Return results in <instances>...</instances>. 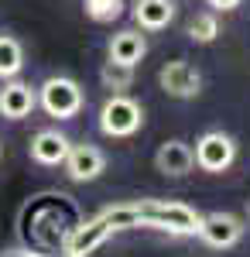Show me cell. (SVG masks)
I'll return each instance as SVG.
<instances>
[{
	"mask_svg": "<svg viewBox=\"0 0 250 257\" xmlns=\"http://www.w3.org/2000/svg\"><path fill=\"white\" fill-rule=\"evenodd\" d=\"M137 223L168 237H195L202 213L175 199H137Z\"/></svg>",
	"mask_w": 250,
	"mask_h": 257,
	"instance_id": "obj_1",
	"label": "cell"
},
{
	"mask_svg": "<svg viewBox=\"0 0 250 257\" xmlns=\"http://www.w3.org/2000/svg\"><path fill=\"white\" fill-rule=\"evenodd\" d=\"M38 106L52 120H76L86 106V93L72 76H48L38 86Z\"/></svg>",
	"mask_w": 250,
	"mask_h": 257,
	"instance_id": "obj_2",
	"label": "cell"
},
{
	"mask_svg": "<svg viewBox=\"0 0 250 257\" xmlns=\"http://www.w3.org/2000/svg\"><path fill=\"white\" fill-rule=\"evenodd\" d=\"M144 127V106L127 93H110L99 106V131L106 138H134Z\"/></svg>",
	"mask_w": 250,
	"mask_h": 257,
	"instance_id": "obj_3",
	"label": "cell"
},
{
	"mask_svg": "<svg viewBox=\"0 0 250 257\" xmlns=\"http://www.w3.org/2000/svg\"><path fill=\"white\" fill-rule=\"evenodd\" d=\"M236 155H240V148H236L233 134H226V131H206L192 148L195 168H202L209 175H223L233 161H236Z\"/></svg>",
	"mask_w": 250,
	"mask_h": 257,
	"instance_id": "obj_4",
	"label": "cell"
},
{
	"mask_svg": "<svg viewBox=\"0 0 250 257\" xmlns=\"http://www.w3.org/2000/svg\"><path fill=\"white\" fill-rule=\"evenodd\" d=\"M243 233H247L243 219L216 209V213H202V223H199L195 237L202 240L206 247H212V250H230V247H236L243 240Z\"/></svg>",
	"mask_w": 250,
	"mask_h": 257,
	"instance_id": "obj_5",
	"label": "cell"
},
{
	"mask_svg": "<svg viewBox=\"0 0 250 257\" xmlns=\"http://www.w3.org/2000/svg\"><path fill=\"white\" fill-rule=\"evenodd\" d=\"M110 237H113V226H110L106 213H96L93 219H86L82 226H76L72 233H65V240H62V254L58 257H89L93 250H99Z\"/></svg>",
	"mask_w": 250,
	"mask_h": 257,
	"instance_id": "obj_6",
	"label": "cell"
},
{
	"mask_svg": "<svg viewBox=\"0 0 250 257\" xmlns=\"http://www.w3.org/2000/svg\"><path fill=\"white\" fill-rule=\"evenodd\" d=\"M158 86H161L172 99H195L199 93H202V76H199V69H195L192 62L172 59V62L161 65Z\"/></svg>",
	"mask_w": 250,
	"mask_h": 257,
	"instance_id": "obj_7",
	"label": "cell"
},
{
	"mask_svg": "<svg viewBox=\"0 0 250 257\" xmlns=\"http://www.w3.org/2000/svg\"><path fill=\"white\" fill-rule=\"evenodd\" d=\"M62 168L72 182H96L106 172V151L96 148V144H72Z\"/></svg>",
	"mask_w": 250,
	"mask_h": 257,
	"instance_id": "obj_8",
	"label": "cell"
},
{
	"mask_svg": "<svg viewBox=\"0 0 250 257\" xmlns=\"http://www.w3.org/2000/svg\"><path fill=\"white\" fill-rule=\"evenodd\" d=\"M38 106V89L31 82H21V79H4L0 86V117L4 120H28Z\"/></svg>",
	"mask_w": 250,
	"mask_h": 257,
	"instance_id": "obj_9",
	"label": "cell"
},
{
	"mask_svg": "<svg viewBox=\"0 0 250 257\" xmlns=\"http://www.w3.org/2000/svg\"><path fill=\"white\" fill-rule=\"evenodd\" d=\"M69 148H72V138H69L65 131L45 127V131H38V134L31 138L28 155H31V161L41 165V168H58V165L65 161V155H69Z\"/></svg>",
	"mask_w": 250,
	"mask_h": 257,
	"instance_id": "obj_10",
	"label": "cell"
},
{
	"mask_svg": "<svg viewBox=\"0 0 250 257\" xmlns=\"http://www.w3.org/2000/svg\"><path fill=\"white\" fill-rule=\"evenodd\" d=\"M154 168L165 178H185L195 168L192 144H185L182 138H168L165 144H158V151H154Z\"/></svg>",
	"mask_w": 250,
	"mask_h": 257,
	"instance_id": "obj_11",
	"label": "cell"
},
{
	"mask_svg": "<svg viewBox=\"0 0 250 257\" xmlns=\"http://www.w3.org/2000/svg\"><path fill=\"white\" fill-rule=\"evenodd\" d=\"M144 55H148V38H144L137 28H123V31L110 35V41H106V59L110 62L137 65Z\"/></svg>",
	"mask_w": 250,
	"mask_h": 257,
	"instance_id": "obj_12",
	"label": "cell"
},
{
	"mask_svg": "<svg viewBox=\"0 0 250 257\" xmlns=\"http://www.w3.org/2000/svg\"><path fill=\"white\" fill-rule=\"evenodd\" d=\"M131 14L141 31H165L175 21L178 7H175V0H134Z\"/></svg>",
	"mask_w": 250,
	"mask_h": 257,
	"instance_id": "obj_13",
	"label": "cell"
},
{
	"mask_svg": "<svg viewBox=\"0 0 250 257\" xmlns=\"http://www.w3.org/2000/svg\"><path fill=\"white\" fill-rule=\"evenodd\" d=\"M24 69V45L14 35L0 31V82L4 79H18Z\"/></svg>",
	"mask_w": 250,
	"mask_h": 257,
	"instance_id": "obj_14",
	"label": "cell"
},
{
	"mask_svg": "<svg viewBox=\"0 0 250 257\" xmlns=\"http://www.w3.org/2000/svg\"><path fill=\"white\" fill-rule=\"evenodd\" d=\"M99 82H103V89H110V93H127L131 86H134V65H120V62H103V69H99Z\"/></svg>",
	"mask_w": 250,
	"mask_h": 257,
	"instance_id": "obj_15",
	"label": "cell"
},
{
	"mask_svg": "<svg viewBox=\"0 0 250 257\" xmlns=\"http://www.w3.org/2000/svg\"><path fill=\"white\" fill-rule=\"evenodd\" d=\"M195 45H212V41L219 38V18H216V11H202V14H195L189 21V31H185Z\"/></svg>",
	"mask_w": 250,
	"mask_h": 257,
	"instance_id": "obj_16",
	"label": "cell"
},
{
	"mask_svg": "<svg viewBox=\"0 0 250 257\" xmlns=\"http://www.w3.org/2000/svg\"><path fill=\"white\" fill-rule=\"evenodd\" d=\"M86 18L96 24H110V21L123 18V0H82Z\"/></svg>",
	"mask_w": 250,
	"mask_h": 257,
	"instance_id": "obj_17",
	"label": "cell"
},
{
	"mask_svg": "<svg viewBox=\"0 0 250 257\" xmlns=\"http://www.w3.org/2000/svg\"><path fill=\"white\" fill-rule=\"evenodd\" d=\"M206 4H209V7L216 11V14H219V11L226 14V11H236V7H240L243 0H206Z\"/></svg>",
	"mask_w": 250,
	"mask_h": 257,
	"instance_id": "obj_18",
	"label": "cell"
},
{
	"mask_svg": "<svg viewBox=\"0 0 250 257\" xmlns=\"http://www.w3.org/2000/svg\"><path fill=\"white\" fill-rule=\"evenodd\" d=\"M0 257H48L38 250H24V247H11V250H0Z\"/></svg>",
	"mask_w": 250,
	"mask_h": 257,
	"instance_id": "obj_19",
	"label": "cell"
},
{
	"mask_svg": "<svg viewBox=\"0 0 250 257\" xmlns=\"http://www.w3.org/2000/svg\"><path fill=\"white\" fill-rule=\"evenodd\" d=\"M247 216H250V199H247Z\"/></svg>",
	"mask_w": 250,
	"mask_h": 257,
	"instance_id": "obj_20",
	"label": "cell"
},
{
	"mask_svg": "<svg viewBox=\"0 0 250 257\" xmlns=\"http://www.w3.org/2000/svg\"><path fill=\"white\" fill-rule=\"evenodd\" d=\"M0 155H4V144H0Z\"/></svg>",
	"mask_w": 250,
	"mask_h": 257,
	"instance_id": "obj_21",
	"label": "cell"
}]
</instances>
